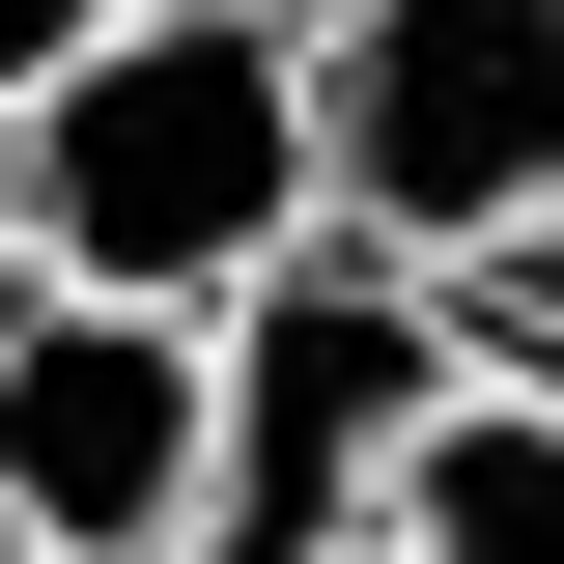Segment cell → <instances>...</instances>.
<instances>
[{"instance_id": "1", "label": "cell", "mask_w": 564, "mask_h": 564, "mask_svg": "<svg viewBox=\"0 0 564 564\" xmlns=\"http://www.w3.org/2000/svg\"><path fill=\"white\" fill-rule=\"evenodd\" d=\"M282 254H311V29H254V0H113V57L0 113V282L198 339Z\"/></svg>"}, {"instance_id": "2", "label": "cell", "mask_w": 564, "mask_h": 564, "mask_svg": "<svg viewBox=\"0 0 564 564\" xmlns=\"http://www.w3.org/2000/svg\"><path fill=\"white\" fill-rule=\"evenodd\" d=\"M423 423H452V311L311 226L254 311H198V564H367Z\"/></svg>"}, {"instance_id": "3", "label": "cell", "mask_w": 564, "mask_h": 564, "mask_svg": "<svg viewBox=\"0 0 564 564\" xmlns=\"http://www.w3.org/2000/svg\"><path fill=\"white\" fill-rule=\"evenodd\" d=\"M311 226L395 282L564 226V0H339L311 29Z\"/></svg>"}, {"instance_id": "4", "label": "cell", "mask_w": 564, "mask_h": 564, "mask_svg": "<svg viewBox=\"0 0 564 564\" xmlns=\"http://www.w3.org/2000/svg\"><path fill=\"white\" fill-rule=\"evenodd\" d=\"M0 536L29 564H198V339L0 282Z\"/></svg>"}, {"instance_id": "5", "label": "cell", "mask_w": 564, "mask_h": 564, "mask_svg": "<svg viewBox=\"0 0 564 564\" xmlns=\"http://www.w3.org/2000/svg\"><path fill=\"white\" fill-rule=\"evenodd\" d=\"M367 564H564V395H452L395 452V536Z\"/></svg>"}, {"instance_id": "6", "label": "cell", "mask_w": 564, "mask_h": 564, "mask_svg": "<svg viewBox=\"0 0 564 564\" xmlns=\"http://www.w3.org/2000/svg\"><path fill=\"white\" fill-rule=\"evenodd\" d=\"M423 311H452V395H564V226H508V254H452Z\"/></svg>"}, {"instance_id": "7", "label": "cell", "mask_w": 564, "mask_h": 564, "mask_svg": "<svg viewBox=\"0 0 564 564\" xmlns=\"http://www.w3.org/2000/svg\"><path fill=\"white\" fill-rule=\"evenodd\" d=\"M85 57H113V0H0V113H57Z\"/></svg>"}, {"instance_id": "8", "label": "cell", "mask_w": 564, "mask_h": 564, "mask_svg": "<svg viewBox=\"0 0 564 564\" xmlns=\"http://www.w3.org/2000/svg\"><path fill=\"white\" fill-rule=\"evenodd\" d=\"M254 29H339V0H254Z\"/></svg>"}, {"instance_id": "9", "label": "cell", "mask_w": 564, "mask_h": 564, "mask_svg": "<svg viewBox=\"0 0 564 564\" xmlns=\"http://www.w3.org/2000/svg\"><path fill=\"white\" fill-rule=\"evenodd\" d=\"M0 564H29V536H0Z\"/></svg>"}]
</instances>
